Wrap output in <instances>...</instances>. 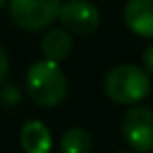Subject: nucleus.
<instances>
[{
    "mask_svg": "<svg viewBox=\"0 0 153 153\" xmlns=\"http://www.w3.org/2000/svg\"><path fill=\"white\" fill-rule=\"evenodd\" d=\"M19 101H21V92L15 84H9V82L0 84V103L13 107V105H19Z\"/></svg>",
    "mask_w": 153,
    "mask_h": 153,
    "instance_id": "9d476101",
    "label": "nucleus"
},
{
    "mask_svg": "<svg viewBox=\"0 0 153 153\" xmlns=\"http://www.w3.org/2000/svg\"><path fill=\"white\" fill-rule=\"evenodd\" d=\"M122 134L134 151H153V109L145 105H132L122 120Z\"/></svg>",
    "mask_w": 153,
    "mask_h": 153,
    "instance_id": "20e7f679",
    "label": "nucleus"
},
{
    "mask_svg": "<svg viewBox=\"0 0 153 153\" xmlns=\"http://www.w3.org/2000/svg\"><path fill=\"white\" fill-rule=\"evenodd\" d=\"M61 7V0H9L11 19L27 32L48 27L59 17Z\"/></svg>",
    "mask_w": 153,
    "mask_h": 153,
    "instance_id": "7ed1b4c3",
    "label": "nucleus"
},
{
    "mask_svg": "<svg viewBox=\"0 0 153 153\" xmlns=\"http://www.w3.org/2000/svg\"><path fill=\"white\" fill-rule=\"evenodd\" d=\"M7 2H9V0H0V9H2V7H4Z\"/></svg>",
    "mask_w": 153,
    "mask_h": 153,
    "instance_id": "ddd939ff",
    "label": "nucleus"
},
{
    "mask_svg": "<svg viewBox=\"0 0 153 153\" xmlns=\"http://www.w3.org/2000/svg\"><path fill=\"white\" fill-rule=\"evenodd\" d=\"M115 153H132V151H115Z\"/></svg>",
    "mask_w": 153,
    "mask_h": 153,
    "instance_id": "4468645a",
    "label": "nucleus"
},
{
    "mask_svg": "<svg viewBox=\"0 0 153 153\" xmlns=\"http://www.w3.org/2000/svg\"><path fill=\"white\" fill-rule=\"evenodd\" d=\"M124 23L136 36L153 38V0H128L124 7Z\"/></svg>",
    "mask_w": 153,
    "mask_h": 153,
    "instance_id": "423d86ee",
    "label": "nucleus"
},
{
    "mask_svg": "<svg viewBox=\"0 0 153 153\" xmlns=\"http://www.w3.org/2000/svg\"><path fill=\"white\" fill-rule=\"evenodd\" d=\"M90 149H92V138L84 128H69L59 143L61 153H90Z\"/></svg>",
    "mask_w": 153,
    "mask_h": 153,
    "instance_id": "1a4fd4ad",
    "label": "nucleus"
},
{
    "mask_svg": "<svg viewBox=\"0 0 153 153\" xmlns=\"http://www.w3.org/2000/svg\"><path fill=\"white\" fill-rule=\"evenodd\" d=\"M40 46H42L44 59L59 63L65 57H69V53L74 48V42H71V36L67 34V30H48L42 36Z\"/></svg>",
    "mask_w": 153,
    "mask_h": 153,
    "instance_id": "6e6552de",
    "label": "nucleus"
},
{
    "mask_svg": "<svg viewBox=\"0 0 153 153\" xmlns=\"http://www.w3.org/2000/svg\"><path fill=\"white\" fill-rule=\"evenodd\" d=\"M9 65H11V61H9V55H7L4 46L0 44V84L4 82V78H7V74H9Z\"/></svg>",
    "mask_w": 153,
    "mask_h": 153,
    "instance_id": "9b49d317",
    "label": "nucleus"
},
{
    "mask_svg": "<svg viewBox=\"0 0 153 153\" xmlns=\"http://www.w3.org/2000/svg\"><path fill=\"white\" fill-rule=\"evenodd\" d=\"M19 143H21V149L25 153H51L53 136H51V130L44 122L30 120L21 128Z\"/></svg>",
    "mask_w": 153,
    "mask_h": 153,
    "instance_id": "0eeeda50",
    "label": "nucleus"
},
{
    "mask_svg": "<svg viewBox=\"0 0 153 153\" xmlns=\"http://www.w3.org/2000/svg\"><path fill=\"white\" fill-rule=\"evenodd\" d=\"M59 21L71 34H92L101 23V13L90 0H67L61 7Z\"/></svg>",
    "mask_w": 153,
    "mask_h": 153,
    "instance_id": "39448f33",
    "label": "nucleus"
},
{
    "mask_svg": "<svg viewBox=\"0 0 153 153\" xmlns=\"http://www.w3.org/2000/svg\"><path fill=\"white\" fill-rule=\"evenodd\" d=\"M25 86L32 101L40 107H57L67 92V78L61 71L59 63L42 59L30 65L25 74Z\"/></svg>",
    "mask_w": 153,
    "mask_h": 153,
    "instance_id": "f257e3e1",
    "label": "nucleus"
},
{
    "mask_svg": "<svg viewBox=\"0 0 153 153\" xmlns=\"http://www.w3.org/2000/svg\"><path fill=\"white\" fill-rule=\"evenodd\" d=\"M149 71L136 65H117L105 78V94L117 105H136L149 94Z\"/></svg>",
    "mask_w": 153,
    "mask_h": 153,
    "instance_id": "f03ea898",
    "label": "nucleus"
},
{
    "mask_svg": "<svg viewBox=\"0 0 153 153\" xmlns=\"http://www.w3.org/2000/svg\"><path fill=\"white\" fill-rule=\"evenodd\" d=\"M143 67L153 76V44H149L143 53Z\"/></svg>",
    "mask_w": 153,
    "mask_h": 153,
    "instance_id": "f8f14e48",
    "label": "nucleus"
}]
</instances>
